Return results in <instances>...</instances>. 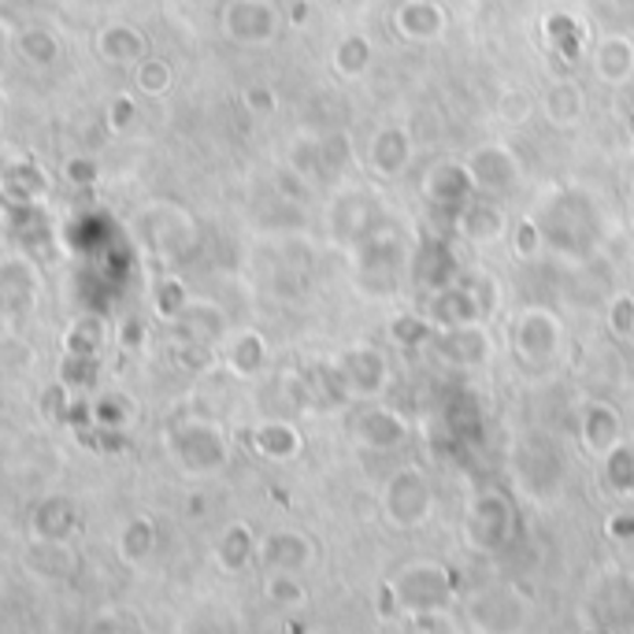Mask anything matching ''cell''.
I'll return each instance as SVG.
<instances>
[{"mask_svg":"<svg viewBox=\"0 0 634 634\" xmlns=\"http://www.w3.org/2000/svg\"><path fill=\"white\" fill-rule=\"evenodd\" d=\"M257 449L271 461H290L301 453V434L290 423H263L257 431Z\"/></svg>","mask_w":634,"mask_h":634,"instance_id":"obj_18","label":"cell"},{"mask_svg":"<svg viewBox=\"0 0 634 634\" xmlns=\"http://www.w3.org/2000/svg\"><path fill=\"white\" fill-rule=\"evenodd\" d=\"M252 534H249V527L246 523H234L227 534H223V545H219V553H223V564H230V568H241L249 557H252Z\"/></svg>","mask_w":634,"mask_h":634,"instance_id":"obj_21","label":"cell"},{"mask_svg":"<svg viewBox=\"0 0 634 634\" xmlns=\"http://www.w3.org/2000/svg\"><path fill=\"white\" fill-rule=\"evenodd\" d=\"M246 104L271 112V109H275V97H271V90H249V93H246Z\"/></svg>","mask_w":634,"mask_h":634,"instance_id":"obj_28","label":"cell"},{"mask_svg":"<svg viewBox=\"0 0 634 634\" xmlns=\"http://www.w3.org/2000/svg\"><path fill=\"white\" fill-rule=\"evenodd\" d=\"M564 327L561 316L545 305H531L516 316L512 324V353L523 360L527 367H545L553 356L561 353Z\"/></svg>","mask_w":634,"mask_h":634,"instance_id":"obj_3","label":"cell"},{"mask_svg":"<svg viewBox=\"0 0 634 634\" xmlns=\"http://www.w3.org/2000/svg\"><path fill=\"white\" fill-rule=\"evenodd\" d=\"M260 557L275 571L301 575L305 568H312V561H316V545H312V539H305L301 531H275L260 542Z\"/></svg>","mask_w":634,"mask_h":634,"instance_id":"obj_12","label":"cell"},{"mask_svg":"<svg viewBox=\"0 0 634 634\" xmlns=\"http://www.w3.org/2000/svg\"><path fill=\"white\" fill-rule=\"evenodd\" d=\"M412 152L416 145L408 138L405 126H383L372 138V145H367V168L378 179H401L408 163H412Z\"/></svg>","mask_w":634,"mask_h":634,"instance_id":"obj_9","label":"cell"},{"mask_svg":"<svg viewBox=\"0 0 634 634\" xmlns=\"http://www.w3.org/2000/svg\"><path fill=\"white\" fill-rule=\"evenodd\" d=\"M601 486L616 501H631L634 497V445L620 442L601 456Z\"/></svg>","mask_w":634,"mask_h":634,"instance_id":"obj_17","label":"cell"},{"mask_svg":"<svg viewBox=\"0 0 634 634\" xmlns=\"http://www.w3.org/2000/svg\"><path fill=\"white\" fill-rule=\"evenodd\" d=\"M609 330L616 338H634V294H616L609 301Z\"/></svg>","mask_w":634,"mask_h":634,"instance_id":"obj_22","label":"cell"},{"mask_svg":"<svg viewBox=\"0 0 634 634\" xmlns=\"http://www.w3.org/2000/svg\"><path fill=\"white\" fill-rule=\"evenodd\" d=\"M383 516L397 531H419L434 516V486L423 467L405 464L383 486Z\"/></svg>","mask_w":634,"mask_h":634,"instance_id":"obj_2","label":"cell"},{"mask_svg":"<svg viewBox=\"0 0 634 634\" xmlns=\"http://www.w3.org/2000/svg\"><path fill=\"white\" fill-rule=\"evenodd\" d=\"M367 67H372V42L367 37L353 34L335 48V71L341 78H360Z\"/></svg>","mask_w":634,"mask_h":634,"instance_id":"obj_19","label":"cell"},{"mask_svg":"<svg viewBox=\"0 0 634 634\" xmlns=\"http://www.w3.org/2000/svg\"><path fill=\"white\" fill-rule=\"evenodd\" d=\"M631 227H634V193H631Z\"/></svg>","mask_w":634,"mask_h":634,"instance_id":"obj_29","label":"cell"},{"mask_svg":"<svg viewBox=\"0 0 634 634\" xmlns=\"http://www.w3.org/2000/svg\"><path fill=\"white\" fill-rule=\"evenodd\" d=\"M383 593L405 620L416 612H449L456 598V579L442 561H412L389 575Z\"/></svg>","mask_w":634,"mask_h":634,"instance_id":"obj_1","label":"cell"},{"mask_svg":"<svg viewBox=\"0 0 634 634\" xmlns=\"http://www.w3.org/2000/svg\"><path fill=\"white\" fill-rule=\"evenodd\" d=\"M467 174H472V186L483 197H509V193L520 190L523 182V168H520V156H516L505 141H490L479 145V149L467 152L464 160Z\"/></svg>","mask_w":634,"mask_h":634,"instance_id":"obj_4","label":"cell"},{"mask_svg":"<svg viewBox=\"0 0 634 634\" xmlns=\"http://www.w3.org/2000/svg\"><path fill=\"white\" fill-rule=\"evenodd\" d=\"M512 246H516V252L527 260V257H534L539 249H545V241H542V227H539V219H520L516 223V234H512Z\"/></svg>","mask_w":634,"mask_h":634,"instance_id":"obj_25","label":"cell"},{"mask_svg":"<svg viewBox=\"0 0 634 634\" xmlns=\"http://www.w3.org/2000/svg\"><path fill=\"white\" fill-rule=\"evenodd\" d=\"M534 109H539V101L523 90H501V97H497V104H494V112L512 126H523L534 115Z\"/></svg>","mask_w":634,"mask_h":634,"instance_id":"obj_20","label":"cell"},{"mask_svg":"<svg viewBox=\"0 0 634 634\" xmlns=\"http://www.w3.org/2000/svg\"><path fill=\"white\" fill-rule=\"evenodd\" d=\"M389 335H394L397 346H419V341H427V335H431V319H427V316H401V319H394Z\"/></svg>","mask_w":634,"mask_h":634,"instance_id":"obj_23","label":"cell"},{"mask_svg":"<svg viewBox=\"0 0 634 634\" xmlns=\"http://www.w3.org/2000/svg\"><path fill=\"white\" fill-rule=\"evenodd\" d=\"M539 109L550 126L571 131V126H579L582 115H587V93H582V86L571 82V78H553V82L542 90Z\"/></svg>","mask_w":634,"mask_h":634,"instance_id":"obj_10","label":"cell"},{"mask_svg":"<svg viewBox=\"0 0 634 634\" xmlns=\"http://www.w3.org/2000/svg\"><path fill=\"white\" fill-rule=\"evenodd\" d=\"M263 360V341L257 335H246L238 346V356H234V364H238V372H252Z\"/></svg>","mask_w":634,"mask_h":634,"instance_id":"obj_27","label":"cell"},{"mask_svg":"<svg viewBox=\"0 0 634 634\" xmlns=\"http://www.w3.org/2000/svg\"><path fill=\"white\" fill-rule=\"evenodd\" d=\"M453 230L461 234L472 246H497V241L509 234V212L501 208L497 197H483L475 193L472 201H464L453 212Z\"/></svg>","mask_w":634,"mask_h":634,"instance_id":"obj_7","label":"cell"},{"mask_svg":"<svg viewBox=\"0 0 634 634\" xmlns=\"http://www.w3.org/2000/svg\"><path fill=\"white\" fill-rule=\"evenodd\" d=\"M423 193L431 197L434 204L442 208H461L464 201L475 197V186H472V174H467L464 163H438V168L427 171L423 179Z\"/></svg>","mask_w":634,"mask_h":634,"instance_id":"obj_14","label":"cell"},{"mask_svg":"<svg viewBox=\"0 0 634 634\" xmlns=\"http://www.w3.org/2000/svg\"><path fill=\"white\" fill-rule=\"evenodd\" d=\"M604 534H609L612 542H634V512L616 509L604 520Z\"/></svg>","mask_w":634,"mask_h":634,"instance_id":"obj_26","label":"cell"},{"mask_svg":"<svg viewBox=\"0 0 634 634\" xmlns=\"http://www.w3.org/2000/svg\"><path fill=\"white\" fill-rule=\"evenodd\" d=\"M394 26L405 42H434L445 31V12L434 4V0H405L401 8L394 12Z\"/></svg>","mask_w":634,"mask_h":634,"instance_id":"obj_13","label":"cell"},{"mask_svg":"<svg viewBox=\"0 0 634 634\" xmlns=\"http://www.w3.org/2000/svg\"><path fill=\"white\" fill-rule=\"evenodd\" d=\"M268 598L279 601V604H301L308 593L301 590L294 571H279V575H271V579H268Z\"/></svg>","mask_w":634,"mask_h":634,"instance_id":"obj_24","label":"cell"},{"mask_svg":"<svg viewBox=\"0 0 634 634\" xmlns=\"http://www.w3.org/2000/svg\"><path fill=\"white\" fill-rule=\"evenodd\" d=\"M389 383H394V364H389V353L375 346H360L341 353L338 360V386L346 397H356V401H375L383 397Z\"/></svg>","mask_w":634,"mask_h":634,"instance_id":"obj_5","label":"cell"},{"mask_svg":"<svg viewBox=\"0 0 634 634\" xmlns=\"http://www.w3.org/2000/svg\"><path fill=\"white\" fill-rule=\"evenodd\" d=\"M620 438H623V419L609 401H590L579 412V442L590 456H598L601 461Z\"/></svg>","mask_w":634,"mask_h":634,"instance_id":"obj_11","label":"cell"},{"mask_svg":"<svg viewBox=\"0 0 634 634\" xmlns=\"http://www.w3.org/2000/svg\"><path fill=\"white\" fill-rule=\"evenodd\" d=\"M593 75L604 86H627L634 78V42L620 34L601 37L598 48H593Z\"/></svg>","mask_w":634,"mask_h":634,"instance_id":"obj_15","label":"cell"},{"mask_svg":"<svg viewBox=\"0 0 634 634\" xmlns=\"http://www.w3.org/2000/svg\"><path fill=\"white\" fill-rule=\"evenodd\" d=\"M512 523L516 512L509 497L501 490H483L467 509V542L479 553H494L512 539Z\"/></svg>","mask_w":634,"mask_h":634,"instance_id":"obj_6","label":"cell"},{"mask_svg":"<svg viewBox=\"0 0 634 634\" xmlns=\"http://www.w3.org/2000/svg\"><path fill=\"white\" fill-rule=\"evenodd\" d=\"M356 438H360V445H367V449H394L408 438V427H405V419L397 412H389V408H372V412H364L356 419Z\"/></svg>","mask_w":634,"mask_h":634,"instance_id":"obj_16","label":"cell"},{"mask_svg":"<svg viewBox=\"0 0 634 634\" xmlns=\"http://www.w3.org/2000/svg\"><path fill=\"white\" fill-rule=\"evenodd\" d=\"M423 316L442 330L472 327V324H483V301L475 297V290L456 286L453 282V286H445V290H434L423 308Z\"/></svg>","mask_w":634,"mask_h":634,"instance_id":"obj_8","label":"cell"}]
</instances>
